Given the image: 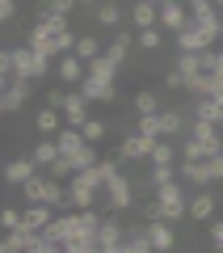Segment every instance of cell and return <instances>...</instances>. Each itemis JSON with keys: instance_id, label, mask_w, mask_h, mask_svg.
<instances>
[{"instance_id": "1", "label": "cell", "mask_w": 223, "mask_h": 253, "mask_svg": "<svg viewBox=\"0 0 223 253\" xmlns=\"http://www.w3.org/2000/svg\"><path fill=\"white\" fill-rule=\"evenodd\" d=\"M97 173H101V194H106V211H131L135 207V181L118 169V156L110 161H97Z\"/></svg>"}, {"instance_id": "2", "label": "cell", "mask_w": 223, "mask_h": 253, "mask_svg": "<svg viewBox=\"0 0 223 253\" xmlns=\"http://www.w3.org/2000/svg\"><path fill=\"white\" fill-rule=\"evenodd\" d=\"M21 194H26V207H55V211H68V186L55 177H34L21 186Z\"/></svg>"}, {"instance_id": "3", "label": "cell", "mask_w": 223, "mask_h": 253, "mask_svg": "<svg viewBox=\"0 0 223 253\" xmlns=\"http://www.w3.org/2000/svg\"><path fill=\"white\" fill-rule=\"evenodd\" d=\"M97 194H101V173H97V165H93V169H80V173H72V177H68V203H72L76 211L93 207V203H97Z\"/></svg>"}, {"instance_id": "4", "label": "cell", "mask_w": 223, "mask_h": 253, "mask_svg": "<svg viewBox=\"0 0 223 253\" xmlns=\"http://www.w3.org/2000/svg\"><path fill=\"white\" fill-rule=\"evenodd\" d=\"M46 72H51V59H46V55H34L26 42L13 46V76H26V81H42Z\"/></svg>"}, {"instance_id": "5", "label": "cell", "mask_w": 223, "mask_h": 253, "mask_svg": "<svg viewBox=\"0 0 223 253\" xmlns=\"http://www.w3.org/2000/svg\"><path fill=\"white\" fill-rule=\"evenodd\" d=\"M42 236H46V241H55V245L84 241V236H80V215H76V211H59V215L42 228Z\"/></svg>"}, {"instance_id": "6", "label": "cell", "mask_w": 223, "mask_h": 253, "mask_svg": "<svg viewBox=\"0 0 223 253\" xmlns=\"http://www.w3.org/2000/svg\"><path fill=\"white\" fill-rule=\"evenodd\" d=\"M93 118V101L84 97L80 89H68V101H63V126H84Z\"/></svg>"}, {"instance_id": "7", "label": "cell", "mask_w": 223, "mask_h": 253, "mask_svg": "<svg viewBox=\"0 0 223 253\" xmlns=\"http://www.w3.org/2000/svg\"><path fill=\"white\" fill-rule=\"evenodd\" d=\"M152 148H156V139H143V135H135V131H126L122 139H118V161H152Z\"/></svg>"}, {"instance_id": "8", "label": "cell", "mask_w": 223, "mask_h": 253, "mask_svg": "<svg viewBox=\"0 0 223 253\" xmlns=\"http://www.w3.org/2000/svg\"><path fill=\"white\" fill-rule=\"evenodd\" d=\"M122 241H126V224L118 219V211H110V215L101 219V228H97V249L110 253V249H118Z\"/></svg>"}, {"instance_id": "9", "label": "cell", "mask_w": 223, "mask_h": 253, "mask_svg": "<svg viewBox=\"0 0 223 253\" xmlns=\"http://www.w3.org/2000/svg\"><path fill=\"white\" fill-rule=\"evenodd\" d=\"M122 21H126V9L118 4V0H101L97 9H93V26L110 30V34H118V30H122Z\"/></svg>"}, {"instance_id": "10", "label": "cell", "mask_w": 223, "mask_h": 253, "mask_svg": "<svg viewBox=\"0 0 223 253\" xmlns=\"http://www.w3.org/2000/svg\"><path fill=\"white\" fill-rule=\"evenodd\" d=\"M186 26H189V9L181 0H164L160 4V30L164 34H181Z\"/></svg>"}, {"instance_id": "11", "label": "cell", "mask_w": 223, "mask_h": 253, "mask_svg": "<svg viewBox=\"0 0 223 253\" xmlns=\"http://www.w3.org/2000/svg\"><path fill=\"white\" fill-rule=\"evenodd\" d=\"M4 181H9V186H26V181H34L38 177V165L30 161V152L26 156H13V161H4Z\"/></svg>"}, {"instance_id": "12", "label": "cell", "mask_w": 223, "mask_h": 253, "mask_svg": "<svg viewBox=\"0 0 223 253\" xmlns=\"http://www.w3.org/2000/svg\"><path fill=\"white\" fill-rule=\"evenodd\" d=\"M186 219H194V224H211V219H215V194L194 190V194L186 199Z\"/></svg>"}, {"instance_id": "13", "label": "cell", "mask_w": 223, "mask_h": 253, "mask_svg": "<svg viewBox=\"0 0 223 253\" xmlns=\"http://www.w3.org/2000/svg\"><path fill=\"white\" fill-rule=\"evenodd\" d=\"M177 181H186V186H194V190H202V186H211V161H181L177 165Z\"/></svg>"}, {"instance_id": "14", "label": "cell", "mask_w": 223, "mask_h": 253, "mask_svg": "<svg viewBox=\"0 0 223 253\" xmlns=\"http://www.w3.org/2000/svg\"><path fill=\"white\" fill-rule=\"evenodd\" d=\"M30 97H34V81H26V76H13V81H9V93H4V114H17V110H26Z\"/></svg>"}, {"instance_id": "15", "label": "cell", "mask_w": 223, "mask_h": 253, "mask_svg": "<svg viewBox=\"0 0 223 253\" xmlns=\"http://www.w3.org/2000/svg\"><path fill=\"white\" fill-rule=\"evenodd\" d=\"M84 72H89V63L80 55H59V84L63 89H80Z\"/></svg>"}, {"instance_id": "16", "label": "cell", "mask_w": 223, "mask_h": 253, "mask_svg": "<svg viewBox=\"0 0 223 253\" xmlns=\"http://www.w3.org/2000/svg\"><path fill=\"white\" fill-rule=\"evenodd\" d=\"M126 21L135 26V34H139V30H156L160 26V9H156V4H143V0H131Z\"/></svg>"}, {"instance_id": "17", "label": "cell", "mask_w": 223, "mask_h": 253, "mask_svg": "<svg viewBox=\"0 0 223 253\" xmlns=\"http://www.w3.org/2000/svg\"><path fill=\"white\" fill-rule=\"evenodd\" d=\"M148 241H152L156 253H173V249H177V232H173V224H164V219L148 224Z\"/></svg>"}, {"instance_id": "18", "label": "cell", "mask_w": 223, "mask_h": 253, "mask_svg": "<svg viewBox=\"0 0 223 253\" xmlns=\"http://www.w3.org/2000/svg\"><path fill=\"white\" fill-rule=\"evenodd\" d=\"M34 131H38L42 139H55V135L63 131V114H59V110H51V106H42V110L34 114Z\"/></svg>"}, {"instance_id": "19", "label": "cell", "mask_w": 223, "mask_h": 253, "mask_svg": "<svg viewBox=\"0 0 223 253\" xmlns=\"http://www.w3.org/2000/svg\"><path fill=\"white\" fill-rule=\"evenodd\" d=\"M189 118H202V123H219L223 126V97H194Z\"/></svg>"}, {"instance_id": "20", "label": "cell", "mask_w": 223, "mask_h": 253, "mask_svg": "<svg viewBox=\"0 0 223 253\" xmlns=\"http://www.w3.org/2000/svg\"><path fill=\"white\" fill-rule=\"evenodd\" d=\"M186 135H189V139H202V144H215V148L223 144V131H219V123H202V118H189Z\"/></svg>"}, {"instance_id": "21", "label": "cell", "mask_w": 223, "mask_h": 253, "mask_svg": "<svg viewBox=\"0 0 223 253\" xmlns=\"http://www.w3.org/2000/svg\"><path fill=\"white\" fill-rule=\"evenodd\" d=\"M186 126H189V114H186V110H160V139L181 135Z\"/></svg>"}, {"instance_id": "22", "label": "cell", "mask_w": 223, "mask_h": 253, "mask_svg": "<svg viewBox=\"0 0 223 253\" xmlns=\"http://www.w3.org/2000/svg\"><path fill=\"white\" fill-rule=\"evenodd\" d=\"M76 55H80L84 63H93V59H101V55H106V42H101L93 30H84V34L76 38Z\"/></svg>"}, {"instance_id": "23", "label": "cell", "mask_w": 223, "mask_h": 253, "mask_svg": "<svg viewBox=\"0 0 223 253\" xmlns=\"http://www.w3.org/2000/svg\"><path fill=\"white\" fill-rule=\"evenodd\" d=\"M30 161H34L38 169H51V165L59 161V144H55V139H38V144L30 148Z\"/></svg>"}, {"instance_id": "24", "label": "cell", "mask_w": 223, "mask_h": 253, "mask_svg": "<svg viewBox=\"0 0 223 253\" xmlns=\"http://www.w3.org/2000/svg\"><path fill=\"white\" fill-rule=\"evenodd\" d=\"M173 38H177V51H186V55H198V51H211V42H206V38L198 34L194 26H186V30H181V34H173Z\"/></svg>"}, {"instance_id": "25", "label": "cell", "mask_w": 223, "mask_h": 253, "mask_svg": "<svg viewBox=\"0 0 223 253\" xmlns=\"http://www.w3.org/2000/svg\"><path fill=\"white\" fill-rule=\"evenodd\" d=\"M63 156L72 161V169H76V173H80V169H93V165L101 161V156H97V144H80L76 152H63Z\"/></svg>"}, {"instance_id": "26", "label": "cell", "mask_w": 223, "mask_h": 253, "mask_svg": "<svg viewBox=\"0 0 223 253\" xmlns=\"http://www.w3.org/2000/svg\"><path fill=\"white\" fill-rule=\"evenodd\" d=\"M169 181H177V165H152L148 169V190H160V186H169Z\"/></svg>"}, {"instance_id": "27", "label": "cell", "mask_w": 223, "mask_h": 253, "mask_svg": "<svg viewBox=\"0 0 223 253\" xmlns=\"http://www.w3.org/2000/svg\"><path fill=\"white\" fill-rule=\"evenodd\" d=\"M21 215H26V228H34V232H42V228L51 224V219L59 215V211H55V207H26Z\"/></svg>"}, {"instance_id": "28", "label": "cell", "mask_w": 223, "mask_h": 253, "mask_svg": "<svg viewBox=\"0 0 223 253\" xmlns=\"http://www.w3.org/2000/svg\"><path fill=\"white\" fill-rule=\"evenodd\" d=\"M160 93H156V89H139V93H135V114H160Z\"/></svg>"}, {"instance_id": "29", "label": "cell", "mask_w": 223, "mask_h": 253, "mask_svg": "<svg viewBox=\"0 0 223 253\" xmlns=\"http://www.w3.org/2000/svg\"><path fill=\"white\" fill-rule=\"evenodd\" d=\"M135 46H139V51H148V55H156L164 46V30L156 26V30H139V34H135Z\"/></svg>"}, {"instance_id": "30", "label": "cell", "mask_w": 223, "mask_h": 253, "mask_svg": "<svg viewBox=\"0 0 223 253\" xmlns=\"http://www.w3.org/2000/svg\"><path fill=\"white\" fill-rule=\"evenodd\" d=\"M126 245H131L135 253H148V249H152V241H148V224H131V228H126Z\"/></svg>"}, {"instance_id": "31", "label": "cell", "mask_w": 223, "mask_h": 253, "mask_svg": "<svg viewBox=\"0 0 223 253\" xmlns=\"http://www.w3.org/2000/svg\"><path fill=\"white\" fill-rule=\"evenodd\" d=\"M148 165H177V148H173V139H156L152 161H148Z\"/></svg>"}, {"instance_id": "32", "label": "cell", "mask_w": 223, "mask_h": 253, "mask_svg": "<svg viewBox=\"0 0 223 253\" xmlns=\"http://www.w3.org/2000/svg\"><path fill=\"white\" fill-rule=\"evenodd\" d=\"M135 135H143V139H160V114H139V123H135Z\"/></svg>"}, {"instance_id": "33", "label": "cell", "mask_w": 223, "mask_h": 253, "mask_svg": "<svg viewBox=\"0 0 223 253\" xmlns=\"http://www.w3.org/2000/svg\"><path fill=\"white\" fill-rule=\"evenodd\" d=\"M106 131H110V123H106V118H89V123L80 126L84 144H101V139H106Z\"/></svg>"}, {"instance_id": "34", "label": "cell", "mask_w": 223, "mask_h": 253, "mask_svg": "<svg viewBox=\"0 0 223 253\" xmlns=\"http://www.w3.org/2000/svg\"><path fill=\"white\" fill-rule=\"evenodd\" d=\"M173 68H177V72L186 76V81H189V76H198V72H202V68H198V55H186V51H177V59H173Z\"/></svg>"}, {"instance_id": "35", "label": "cell", "mask_w": 223, "mask_h": 253, "mask_svg": "<svg viewBox=\"0 0 223 253\" xmlns=\"http://www.w3.org/2000/svg\"><path fill=\"white\" fill-rule=\"evenodd\" d=\"M46 13H51V17H68L72 21V13H80V4H76V0H51V4H42Z\"/></svg>"}, {"instance_id": "36", "label": "cell", "mask_w": 223, "mask_h": 253, "mask_svg": "<svg viewBox=\"0 0 223 253\" xmlns=\"http://www.w3.org/2000/svg\"><path fill=\"white\" fill-rule=\"evenodd\" d=\"M21 224H26V215H21L17 207H0V228H4V232H17Z\"/></svg>"}, {"instance_id": "37", "label": "cell", "mask_w": 223, "mask_h": 253, "mask_svg": "<svg viewBox=\"0 0 223 253\" xmlns=\"http://www.w3.org/2000/svg\"><path fill=\"white\" fill-rule=\"evenodd\" d=\"M139 215H143V224H156V219H160V199L148 194V199L139 203Z\"/></svg>"}, {"instance_id": "38", "label": "cell", "mask_w": 223, "mask_h": 253, "mask_svg": "<svg viewBox=\"0 0 223 253\" xmlns=\"http://www.w3.org/2000/svg\"><path fill=\"white\" fill-rule=\"evenodd\" d=\"M63 101H68V89H63V84H55V89H46V93H42V106L59 110V114H63Z\"/></svg>"}, {"instance_id": "39", "label": "cell", "mask_w": 223, "mask_h": 253, "mask_svg": "<svg viewBox=\"0 0 223 253\" xmlns=\"http://www.w3.org/2000/svg\"><path fill=\"white\" fill-rule=\"evenodd\" d=\"M206 236H211V249L223 253V219H211V224H206Z\"/></svg>"}, {"instance_id": "40", "label": "cell", "mask_w": 223, "mask_h": 253, "mask_svg": "<svg viewBox=\"0 0 223 253\" xmlns=\"http://www.w3.org/2000/svg\"><path fill=\"white\" fill-rule=\"evenodd\" d=\"M30 253H63V245H55V241H46L42 232H38V241H34V249Z\"/></svg>"}, {"instance_id": "41", "label": "cell", "mask_w": 223, "mask_h": 253, "mask_svg": "<svg viewBox=\"0 0 223 253\" xmlns=\"http://www.w3.org/2000/svg\"><path fill=\"white\" fill-rule=\"evenodd\" d=\"M164 84H169V89H177V93H186V76H181L177 68H169V72H164Z\"/></svg>"}, {"instance_id": "42", "label": "cell", "mask_w": 223, "mask_h": 253, "mask_svg": "<svg viewBox=\"0 0 223 253\" xmlns=\"http://www.w3.org/2000/svg\"><path fill=\"white\" fill-rule=\"evenodd\" d=\"M0 76H13V46H0Z\"/></svg>"}, {"instance_id": "43", "label": "cell", "mask_w": 223, "mask_h": 253, "mask_svg": "<svg viewBox=\"0 0 223 253\" xmlns=\"http://www.w3.org/2000/svg\"><path fill=\"white\" fill-rule=\"evenodd\" d=\"M9 81H13V76H0V114H4V93H9Z\"/></svg>"}, {"instance_id": "44", "label": "cell", "mask_w": 223, "mask_h": 253, "mask_svg": "<svg viewBox=\"0 0 223 253\" xmlns=\"http://www.w3.org/2000/svg\"><path fill=\"white\" fill-rule=\"evenodd\" d=\"M110 253H135V249H131V245L122 241V245H118V249H110Z\"/></svg>"}, {"instance_id": "45", "label": "cell", "mask_w": 223, "mask_h": 253, "mask_svg": "<svg viewBox=\"0 0 223 253\" xmlns=\"http://www.w3.org/2000/svg\"><path fill=\"white\" fill-rule=\"evenodd\" d=\"M143 4H156V9H160V4H164V0H143Z\"/></svg>"}, {"instance_id": "46", "label": "cell", "mask_w": 223, "mask_h": 253, "mask_svg": "<svg viewBox=\"0 0 223 253\" xmlns=\"http://www.w3.org/2000/svg\"><path fill=\"white\" fill-rule=\"evenodd\" d=\"M219 34H223V9H219Z\"/></svg>"}, {"instance_id": "47", "label": "cell", "mask_w": 223, "mask_h": 253, "mask_svg": "<svg viewBox=\"0 0 223 253\" xmlns=\"http://www.w3.org/2000/svg\"><path fill=\"white\" fill-rule=\"evenodd\" d=\"M211 4H215V9H223V0H211Z\"/></svg>"}, {"instance_id": "48", "label": "cell", "mask_w": 223, "mask_h": 253, "mask_svg": "<svg viewBox=\"0 0 223 253\" xmlns=\"http://www.w3.org/2000/svg\"><path fill=\"white\" fill-rule=\"evenodd\" d=\"M34 4H51V0H34Z\"/></svg>"}, {"instance_id": "49", "label": "cell", "mask_w": 223, "mask_h": 253, "mask_svg": "<svg viewBox=\"0 0 223 253\" xmlns=\"http://www.w3.org/2000/svg\"><path fill=\"white\" fill-rule=\"evenodd\" d=\"M219 161H223V144H219Z\"/></svg>"}, {"instance_id": "50", "label": "cell", "mask_w": 223, "mask_h": 253, "mask_svg": "<svg viewBox=\"0 0 223 253\" xmlns=\"http://www.w3.org/2000/svg\"><path fill=\"white\" fill-rule=\"evenodd\" d=\"M118 4H122V0H118Z\"/></svg>"}, {"instance_id": "51", "label": "cell", "mask_w": 223, "mask_h": 253, "mask_svg": "<svg viewBox=\"0 0 223 253\" xmlns=\"http://www.w3.org/2000/svg\"><path fill=\"white\" fill-rule=\"evenodd\" d=\"M17 4H21V0H17Z\"/></svg>"}]
</instances>
